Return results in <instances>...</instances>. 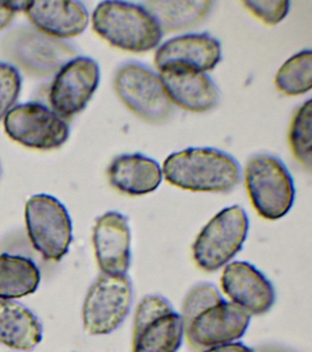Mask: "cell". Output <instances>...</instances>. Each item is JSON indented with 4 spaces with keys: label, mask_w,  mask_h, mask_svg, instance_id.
I'll return each instance as SVG.
<instances>
[{
    "label": "cell",
    "mask_w": 312,
    "mask_h": 352,
    "mask_svg": "<svg viewBox=\"0 0 312 352\" xmlns=\"http://www.w3.org/2000/svg\"><path fill=\"white\" fill-rule=\"evenodd\" d=\"M166 181L191 192H226L240 183V164L231 154L210 147L188 148L164 161Z\"/></svg>",
    "instance_id": "cell-1"
},
{
    "label": "cell",
    "mask_w": 312,
    "mask_h": 352,
    "mask_svg": "<svg viewBox=\"0 0 312 352\" xmlns=\"http://www.w3.org/2000/svg\"><path fill=\"white\" fill-rule=\"evenodd\" d=\"M92 24L95 32L112 46L134 54L157 48L164 34L141 3L100 2L93 13Z\"/></svg>",
    "instance_id": "cell-2"
},
{
    "label": "cell",
    "mask_w": 312,
    "mask_h": 352,
    "mask_svg": "<svg viewBox=\"0 0 312 352\" xmlns=\"http://www.w3.org/2000/svg\"><path fill=\"white\" fill-rule=\"evenodd\" d=\"M245 181L252 205L263 219L276 220L289 213L295 201L294 181L278 156H252L246 164Z\"/></svg>",
    "instance_id": "cell-3"
},
{
    "label": "cell",
    "mask_w": 312,
    "mask_h": 352,
    "mask_svg": "<svg viewBox=\"0 0 312 352\" xmlns=\"http://www.w3.org/2000/svg\"><path fill=\"white\" fill-rule=\"evenodd\" d=\"M2 50L10 62L36 77L57 74L77 57L71 43L31 26L12 30L2 41Z\"/></svg>",
    "instance_id": "cell-4"
},
{
    "label": "cell",
    "mask_w": 312,
    "mask_h": 352,
    "mask_svg": "<svg viewBox=\"0 0 312 352\" xmlns=\"http://www.w3.org/2000/svg\"><path fill=\"white\" fill-rule=\"evenodd\" d=\"M114 87L125 106L146 122L160 125L173 118L175 107L160 76L144 63L130 60L120 65Z\"/></svg>",
    "instance_id": "cell-5"
},
{
    "label": "cell",
    "mask_w": 312,
    "mask_h": 352,
    "mask_svg": "<svg viewBox=\"0 0 312 352\" xmlns=\"http://www.w3.org/2000/svg\"><path fill=\"white\" fill-rule=\"evenodd\" d=\"M248 230V214L242 206L235 205L219 212L194 242L193 255L197 265L206 272L226 265L242 249Z\"/></svg>",
    "instance_id": "cell-6"
},
{
    "label": "cell",
    "mask_w": 312,
    "mask_h": 352,
    "mask_svg": "<svg viewBox=\"0 0 312 352\" xmlns=\"http://www.w3.org/2000/svg\"><path fill=\"white\" fill-rule=\"evenodd\" d=\"M25 221L34 249L47 261H59L69 252L73 225L64 204L53 195H35L27 201Z\"/></svg>",
    "instance_id": "cell-7"
},
{
    "label": "cell",
    "mask_w": 312,
    "mask_h": 352,
    "mask_svg": "<svg viewBox=\"0 0 312 352\" xmlns=\"http://www.w3.org/2000/svg\"><path fill=\"white\" fill-rule=\"evenodd\" d=\"M8 136L35 150H53L64 145L70 136L67 120L45 104L28 102L18 104L4 118Z\"/></svg>",
    "instance_id": "cell-8"
},
{
    "label": "cell",
    "mask_w": 312,
    "mask_h": 352,
    "mask_svg": "<svg viewBox=\"0 0 312 352\" xmlns=\"http://www.w3.org/2000/svg\"><path fill=\"white\" fill-rule=\"evenodd\" d=\"M184 324L168 300L145 297L136 311L133 352H177L182 345Z\"/></svg>",
    "instance_id": "cell-9"
},
{
    "label": "cell",
    "mask_w": 312,
    "mask_h": 352,
    "mask_svg": "<svg viewBox=\"0 0 312 352\" xmlns=\"http://www.w3.org/2000/svg\"><path fill=\"white\" fill-rule=\"evenodd\" d=\"M132 300V283L127 275L103 274L91 286L84 301V329L90 335L113 332L127 318Z\"/></svg>",
    "instance_id": "cell-10"
},
{
    "label": "cell",
    "mask_w": 312,
    "mask_h": 352,
    "mask_svg": "<svg viewBox=\"0 0 312 352\" xmlns=\"http://www.w3.org/2000/svg\"><path fill=\"white\" fill-rule=\"evenodd\" d=\"M250 320V314L223 298L208 305L185 323L184 333L194 348L209 349L239 340Z\"/></svg>",
    "instance_id": "cell-11"
},
{
    "label": "cell",
    "mask_w": 312,
    "mask_h": 352,
    "mask_svg": "<svg viewBox=\"0 0 312 352\" xmlns=\"http://www.w3.org/2000/svg\"><path fill=\"white\" fill-rule=\"evenodd\" d=\"M97 60L77 56L70 60L54 77L49 93L51 109L67 120L86 109L100 82Z\"/></svg>",
    "instance_id": "cell-12"
},
{
    "label": "cell",
    "mask_w": 312,
    "mask_h": 352,
    "mask_svg": "<svg viewBox=\"0 0 312 352\" xmlns=\"http://www.w3.org/2000/svg\"><path fill=\"white\" fill-rule=\"evenodd\" d=\"M158 76L169 100L186 111L208 112L220 102L217 85L204 72L172 65L160 69Z\"/></svg>",
    "instance_id": "cell-13"
},
{
    "label": "cell",
    "mask_w": 312,
    "mask_h": 352,
    "mask_svg": "<svg viewBox=\"0 0 312 352\" xmlns=\"http://www.w3.org/2000/svg\"><path fill=\"white\" fill-rule=\"evenodd\" d=\"M93 243L98 266L104 274L127 275L131 258V232L127 217L109 211L98 217Z\"/></svg>",
    "instance_id": "cell-14"
},
{
    "label": "cell",
    "mask_w": 312,
    "mask_h": 352,
    "mask_svg": "<svg viewBox=\"0 0 312 352\" xmlns=\"http://www.w3.org/2000/svg\"><path fill=\"white\" fill-rule=\"evenodd\" d=\"M221 288L234 304L250 315H262L273 307L275 289L256 267L245 261H235L224 268Z\"/></svg>",
    "instance_id": "cell-15"
},
{
    "label": "cell",
    "mask_w": 312,
    "mask_h": 352,
    "mask_svg": "<svg viewBox=\"0 0 312 352\" xmlns=\"http://www.w3.org/2000/svg\"><path fill=\"white\" fill-rule=\"evenodd\" d=\"M221 45L210 33H189L177 36L158 47L154 57L158 70L165 66L179 65L197 71H212L221 62Z\"/></svg>",
    "instance_id": "cell-16"
},
{
    "label": "cell",
    "mask_w": 312,
    "mask_h": 352,
    "mask_svg": "<svg viewBox=\"0 0 312 352\" xmlns=\"http://www.w3.org/2000/svg\"><path fill=\"white\" fill-rule=\"evenodd\" d=\"M23 11L35 28L61 40L80 35L89 22L88 11L79 1H29Z\"/></svg>",
    "instance_id": "cell-17"
},
{
    "label": "cell",
    "mask_w": 312,
    "mask_h": 352,
    "mask_svg": "<svg viewBox=\"0 0 312 352\" xmlns=\"http://www.w3.org/2000/svg\"><path fill=\"white\" fill-rule=\"evenodd\" d=\"M108 177L117 191L139 197L154 192L163 182V173L156 160L139 153H124L112 160Z\"/></svg>",
    "instance_id": "cell-18"
},
{
    "label": "cell",
    "mask_w": 312,
    "mask_h": 352,
    "mask_svg": "<svg viewBox=\"0 0 312 352\" xmlns=\"http://www.w3.org/2000/svg\"><path fill=\"white\" fill-rule=\"evenodd\" d=\"M42 340V324L31 310L19 302L0 299V343L29 351Z\"/></svg>",
    "instance_id": "cell-19"
},
{
    "label": "cell",
    "mask_w": 312,
    "mask_h": 352,
    "mask_svg": "<svg viewBox=\"0 0 312 352\" xmlns=\"http://www.w3.org/2000/svg\"><path fill=\"white\" fill-rule=\"evenodd\" d=\"M141 4L154 16L164 33L182 32L199 26L212 13L215 2L150 0Z\"/></svg>",
    "instance_id": "cell-20"
},
{
    "label": "cell",
    "mask_w": 312,
    "mask_h": 352,
    "mask_svg": "<svg viewBox=\"0 0 312 352\" xmlns=\"http://www.w3.org/2000/svg\"><path fill=\"white\" fill-rule=\"evenodd\" d=\"M40 282V270L31 258L0 255V299H18L34 294Z\"/></svg>",
    "instance_id": "cell-21"
},
{
    "label": "cell",
    "mask_w": 312,
    "mask_h": 352,
    "mask_svg": "<svg viewBox=\"0 0 312 352\" xmlns=\"http://www.w3.org/2000/svg\"><path fill=\"white\" fill-rule=\"evenodd\" d=\"M275 85L287 96L303 95L312 87L311 50H303L283 63L276 73Z\"/></svg>",
    "instance_id": "cell-22"
},
{
    "label": "cell",
    "mask_w": 312,
    "mask_h": 352,
    "mask_svg": "<svg viewBox=\"0 0 312 352\" xmlns=\"http://www.w3.org/2000/svg\"><path fill=\"white\" fill-rule=\"evenodd\" d=\"M311 99H309L296 110L289 131L292 155L309 170L311 169Z\"/></svg>",
    "instance_id": "cell-23"
},
{
    "label": "cell",
    "mask_w": 312,
    "mask_h": 352,
    "mask_svg": "<svg viewBox=\"0 0 312 352\" xmlns=\"http://www.w3.org/2000/svg\"><path fill=\"white\" fill-rule=\"evenodd\" d=\"M20 72L10 63H0V120L14 107L21 90Z\"/></svg>",
    "instance_id": "cell-24"
},
{
    "label": "cell",
    "mask_w": 312,
    "mask_h": 352,
    "mask_svg": "<svg viewBox=\"0 0 312 352\" xmlns=\"http://www.w3.org/2000/svg\"><path fill=\"white\" fill-rule=\"evenodd\" d=\"M223 299L217 288L210 283H201L190 291L183 302L182 318L183 324L187 323L196 314L208 305Z\"/></svg>",
    "instance_id": "cell-25"
},
{
    "label": "cell",
    "mask_w": 312,
    "mask_h": 352,
    "mask_svg": "<svg viewBox=\"0 0 312 352\" xmlns=\"http://www.w3.org/2000/svg\"><path fill=\"white\" fill-rule=\"evenodd\" d=\"M243 7L268 26H275L284 21L290 10V2L284 0L243 1Z\"/></svg>",
    "instance_id": "cell-26"
},
{
    "label": "cell",
    "mask_w": 312,
    "mask_h": 352,
    "mask_svg": "<svg viewBox=\"0 0 312 352\" xmlns=\"http://www.w3.org/2000/svg\"><path fill=\"white\" fill-rule=\"evenodd\" d=\"M26 2H0V30L4 29L14 19L15 14L24 10Z\"/></svg>",
    "instance_id": "cell-27"
},
{
    "label": "cell",
    "mask_w": 312,
    "mask_h": 352,
    "mask_svg": "<svg viewBox=\"0 0 312 352\" xmlns=\"http://www.w3.org/2000/svg\"><path fill=\"white\" fill-rule=\"evenodd\" d=\"M204 352H254L250 348L240 342L224 344L209 348Z\"/></svg>",
    "instance_id": "cell-28"
},
{
    "label": "cell",
    "mask_w": 312,
    "mask_h": 352,
    "mask_svg": "<svg viewBox=\"0 0 312 352\" xmlns=\"http://www.w3.org/2000/svg\"><path fill=\"white\" fill-rule=\"evenodd\" d=\"M254 352H291L289 349L278 346H264L259 348Z\"/></svg>",
    "instance_id": "cell-29"
},
{
    "label": "cell",
    "mask_w": 312,
    "mask_h": 352,
    "mask_svg": "<svg viewBox=\"0 0 312 352\" xmlns=\"http://www.w3.org/2000/svg\"><path fill=\"white\" fill-rule=\"evenodd\" d=\"M0 177H1V165H0Z\"/></svg>",
    "instance_id": "cell-30"
}]
</instances>
